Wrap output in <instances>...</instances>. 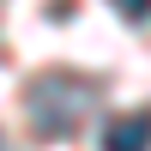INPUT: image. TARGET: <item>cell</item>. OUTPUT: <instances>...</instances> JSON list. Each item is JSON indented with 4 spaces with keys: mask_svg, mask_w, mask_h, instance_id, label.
<instances>
[{
    "mask_svg": "<svg viewBox=\"0 0 151 151\" xmlns=\"http://www.w3.org/2000/svg\"><path fill=\"white\" fill-rule=\"evenodd\" d=\"M97 103H103V85L85 79V73H67V67L36 73V79L24 85V109H30V127L42 133V139H73V133L97 115Z\"/></svg>",
    "mask_w": 151,
    "mask_h": 151,
    "instance_id": "cell-1",
    "label": "cell"
},
{
    "mask_svg": "<svg viewBox=\"0 0 151 151\" xmlns=\"http://www.w3.org/2000/svg\"><path fill=\"white\" fill-rule=\"evenodd\" d=\"M115 12H121V18H133V24H139V18H151V0H115Z\"/></svg>",
    "mask_w": 151,
    "mask_h": 151,
    "instance_id": "cell-3",
    "label": "cell"
},
{
    "mask_svg": "<svg viewBox=\"0 0 151 151\" xmlns=\"http://www.w3.org/2000/svg\"><path fill=\"white\" fill-rule=\"evenodd\" d=\"M103 151H151V109L115 115V121L103 127Z\"/></svg>",
    "mask_w": 151,
    "mask_h": 151,
    "instance_id": "cell-2",
    "label": "cell"
}]
</instances>
